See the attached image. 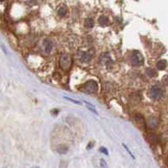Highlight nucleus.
Instances as JSON below:
<instances>
[{
  "label": "nucleus",
  "instance_id": "1",
  "mask_svg": "<svg viewBox=\"0 0 168 168\" xmlns=\"http://www.w3.org/2000/svg\"><path fill=\"white\" fill-rule=\"evenodd\" d=\"M72 66V59L68 54H62L60 58V67H61L64 71H67L70 69Z\"/></svg>",
  "mask_w": 168,
  "mask_h": 168
},
{
  "label": "nucleus",
  "instance_id": "2",
  "mask_svg": "<svg viewBox=\"0 0 168 168\" xmlns=\"http://www.w3.org/2000/svg\"><path fill=\"white\" fill-rule=\"evenodd\" d=\"M131 62L134 67H140L144 63V57L140 51H134L131 56Z\"/></svg>",
  "mask_w": 168,
  "mask_h": 168
},
{
  "label": "nucleus",
  "instance_id": "3",
  "mask_svg": "<svg viewBox=\"0 0 168 168\" xmlns=\"http://www.w3.org/2000/svg\"><path fill=\"white\" fill-rule=\"evenodd\" d=\"M150 92H151V97L155 100H160L164 97V90L158 85H154L151 88Z\"/></svg>",
  "mask_w": 168,
  "mask_h": 168
},
{
  "label": "nucleus",
  "instance_id": "4",
  "mask_svg": "<svg viewBox=\"0 0 168 168\" xmlns=\"http://www.w3.org/2000/svg\"><path fill=\"white\" fill-rule=\"evenodd\" d=\"M84 88L88 93H95L97 92L99 87L97 82H95L94 80H89L85 83Z\"/></svg>",
  "mask_w": 168,
  "mask_h": 168
},
{
  "label": "nucleus",
  "instance_id": "5",
  "mask_svg": "<svg viewBox=\"0 0 168 168\" xmlns=\"http://www.w3.org/2000/svg\"><path fill=\"white\" fill-rule=\"evenodd\" d=\"M44 49L46 53H50L53 49V42L50 39H45L44 40Z\"/></svg>",
  "mask_w": 168,
  "mask_h": 168
},
{
  "label": "nucleus",
  "instance_id": "6",
  "mask_svg": "<svg viewBox=\"0 0 168 168\" xmlns=\"http://www.w3.org/2000/svg\"><path fill=\"white\" fill-rule=\"evenodd\" d=\"M134 119H135V121H136L137 123H139L140 126H141L142 128L146 127V120H145L144 117H143L141 114H140V113L135 114V115H134Z\"/></svg>",
  "mask_w": 168,
  "mask_h": 168
},
{
  "label": "nucleus",
  "instance_id": "7",
  "mask_svg": "<svg viewBox=\"0 0 168 168\" xmlns=\"http://www.w3.org/2000/svg\"><path fill=\"white\" fill-rule=\"evenodd\" d=\"M92 59V55L88 52H83L81 55V61L82 62H89Z\"/></svg>",
  "mask_w": 168,
  "mask_h": 168
},
{
  "label": "nucleus",
  "instance_id": "8",
  "mask_svg": "<svg viewBox=\"0 0 168 168\" xmlns=\"http://www.w3.org/2000/svg\"><path fill=\"white\" fill-rule=\"evenodd\" d=\"M99 24L102 26H106L109 24V20L108 17H106L104 15H102L99 18Z\"/></svg>",
  "mask_w": 168,
  "mask_h": 168
},
{
  "label": "nucleus",
  "instance_id": "9",
  "mask_svg": "<svg viewBox=\"0 0 168 168\" xmlns=\"http://www.w3.org/2000/svg\"><path fill=\"white\" fill-rule=\"evenodd\" d=\"M157 67L159 70H164L167 67V61L166 60H161L157 62Z\"/></svg>",
  "mask_w": 168,
  "mask_h": 168
},
{
  "label": "nucleus",
  "instance_id": "10",
  "mask_svg": "<svg viewBox=\"0 0 168 168\" xmlns=\"http://www.w3.org/2000/svg\"><path fill=\"white\" fill-rule=\"evenodd\" d=\"M57 151H58V153H59V154L63 155V154H66L67 151H68V148H67V146H64V145H61V146H58V148H57Z\"/></svg>",
  "mask_w": 168,
  "mask_h": 168
},
{
  "label": "nucleus",
  "instance_id": "11",
  "mask_svg": "<svg viewBox=\"0 0 168 168\" xmlns=\"http://www.w3.org/2000/svg\"><path fill=\"white\" fill-rule=\"evenodd\" d=\"M84 24L87 28H92L93 25H94V22H93V20L91 19V18H88L85 20V22H84Z\"/></svg>",
  "mask_w": 168,
  "mask_h": 168
},
{
  "label": "nucleus",
  "instance_id": "12",
  "mask_svg": "<svg viewBox=\"0 0 168 168\" xmlns=\"http://www.w3.org/2000/svg\"><path fill=\"white\" fill-rule=\"evenodd\" d=\"M148 124H149L150 127L155 128V127H157V125H158V120H157V119H155V118L150 119H149V122H148Z\"/></svg>",
  "mask_w": 168,
  "mask_h": 168
},
{
  "label": "nucleus",
  "instance_id": "13",
  "mask_svg": "<svg viewBox=\"0 0 168 168\" xmlns=\"http://www.w3.org/2000/svg\"><path fill=\"white\" fill-rule=\"evenodd\" d=\"M67 13V8L65 7H61L59 9H58V15L61 16V17H65Z\"/></svg>",
  "mask_w": 168,
  "mask_h": 168
},
{
  "label": "nucleus",
  "instance_id": "14",
  "mask_svg": "<svg viewBox=\"0 0 168 168\" xmlns=\"http://www.w3.org/2000/svg\"><path fill=\"white\" fill-rule=\"evenodd\" d=\"M146 73H147V75H148L149 77H150V78H154V77L157 76L156 71H155L154 69H152V68H148V69H146Z\"/></svg>",
  "mask_w": 168,
  "mask_h": 168
},
{
  "label": "nucleus",
  "instance_id": "15",
  "mask_svg": "<svg viewBox=\"0 0 168 168\" xmlns=\"http://www.w3.org/2000/svg\"><path fill=\"white\" fill-rule=\"evenodd\" d=\"M99 151L102 152L103 154L106 155V156H109V151H108V150L105 147H101L100 149H99Z\"/></svg>",
  "mask_w": 168,
  "mask_h": 168
},
{
  "label": "nucleus",
  "instance_id": "16",
  "mask_svg": "<svg viewBox=\"0 0 168 168\" xmlns=\"http://www.w3.org/2000/svg\"><path fill=\"white\" fill-rule=\"evenodd\" d=\"M100 166L102 168H108V165H107L106 161L103 159H101L100 160Z\"/></svg>",
  "mask_w": 168,
  "mask_h": 168
},
{
  "label": "nucleus",
  "instance_id": "17",
  "mask_svg": "<svg viewBox=\"0 0 168 168\" xmlns=\"http://www.w3.org/2000/svg\"><path fill=\"white\" fill-rule=\"evenodd\" d=\"M123 147H124V149H125V150H126L128 151V153L130 154V157H132L133 159H134V156H133V154H132V153H131V151H130V150H129V148L127 147V146H125L124 144H123Z\"/></svg>",
  "mask_w": 168,
  "mask_h": 168
},
{
  "label": "nucleus",
  "instance_id": "18",
  "mask_svg": "<svg viewBox=\"0 0 168 168\" xmlns=\"http://www.w3.org/2000/svg\"><path fill=\"white\" fill-rule=\"evenodd\" d=\"M65 99H67V100L72 101V102H73V103H75L80 104V102H78V101H76V100H73V99H70V98H68V97H65Z\"/></svg>",
  "mask_w": 168,
  "mask_h": 168
},
{
  "label": "nucleus",
  "instance_id": "19",
  "mask_svg": "<svg viewBox=\"0 0 168 168\" xmlns=\"http://www.w3.org/2000/svg\"><path fill=\"white\" fill-rule=\"evenodd\" d=\"M88 108L89 109H90V110H91V111H92V112L94 113L95 114H98V112H97V110H95L94 109H92V108H90V106H88Z\"/></svg>",
  "mask_w": 168,
  "mask_h": 168
},
{
  "label": "nucleus",
  "instance_id": "20",
  "mask_svg": "<svg viewBox=\"0 0 168 168\" xmlns=\"http://www.w3.org/2000/svg\"><path fill=\"white\" fill-rule=\"evenodd\" d=\"M164 82H165V84L168 85V76L165 77V78H164Z\"/></svg>",
  "mask_w": 168,
  "mask_h": 168
},
{
  "label": "nucleus",
  "instance_id": "21",
  "mask_svg": "<svg viewBox=\"0 0 168 168\" xmlns=\"http://www.w3.org/2000/svg\"><path fill=\"white\" fill-rule=\"evenodd\" d=\"M3 1H5V0H0V2H3Z\"/></svg>",
  "mask_w": 168,
  "mask_h": 168
},
{
  "label": "nucleus",
  "instance_id": "22",
  "mask_svg": "<svg viewBox=\"0 0 168 168\" xmlns=\"http://www.w3.org/2000/svg\"><path fill=\"white\" fill-rule=\"evenodd\" d=\"M34 168H39V167H34Z\"/></svg>",
  "mask_w": 168,
  "mask_h": 168
}]
</instances>
